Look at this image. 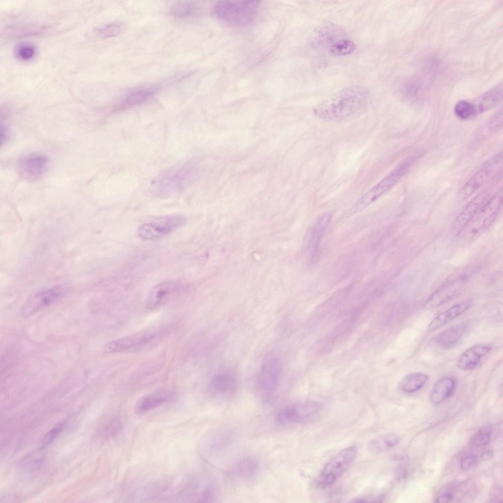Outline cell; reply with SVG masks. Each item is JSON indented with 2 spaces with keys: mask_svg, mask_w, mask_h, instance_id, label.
Listing matches in <instances>:
<instances>
[{
  "mask_svg": "<svg viewBox=\"0 0 503 503\" xmlns=\"http://www.w3.org/2000/svg\"><path fill=\"white\" fill-rule=\"evenodd\" d=\"M454 112L461 120L469 119L476 115L472 102L466 100L459 101L456 104Z\"/></svg>",
  "mask_w": 503,
  "mask_h": 503,
  "instance_id": "obj_34",
  "label": "cell"
},
{
  "mask_svg": "<svg viewBox=\"0 0 503 503\" xmlns=\"http://www.w3.org/2000/svg\"><path fill=\"white\" fill-rule=\"evenodd\" d=\"M231 438V434L228 430H218L212 436L210 440V447L214 450L223 448L229 443Z\"/></svg>",
  "mask_w": 503,
  "mask_h": 503,
  "instance_id": "obj_35",
  "label": "cell"
},
{
  "mask_svg": "<svg viewBox=\"0 0 503 503\" xmlns=\"http://www.w3.org/2000/svg\"><path fill=\"white\" fill-rule=\"evenodd\" d=\"M493 456V451L491 449H486L481 452L479 458L481 461H485L491 459Z\"/></svg>",
  "mask_w": 503,
  "mask_h": 503,
  "instance_id": "obj_41",
  "label": "cell"
},
{
  "mask_svg": "<svg viewBox=\"0 0 503 503\" xmlns=\"http://www.w3.org/2000/svg\"><path fill=\"white\" fill-rule=\"evenodd\" d=\"M171 393L167 390H162L147 395L140 401L138 406L139 413H144L153 409L168 401Z\"/></svg>",
  "mask_w": 503,
  "mask_h": 503,
  "instance_id": "obj_28",
  "label": "cell"
},
{
  "mask_svg": "<svg viewBox=\"0 0 503 503\" xmlns=\"http://www.w3.org/2000/svg\"><path fill=\"white\" fill-rule=\"evenodd\" d=\"M36 49L34 44L28 42H22L14 47V53L16 57L22 61H28L36 54Z\"/></svg>",
  "mask_w": 503,
  "mask_h": 503,
  "instance_id": "obj_31",
  "label": "cell"
},
{
  "mask_svg": "<svg viewBox=\"0 0 503 503\" xmlns=\"http://www.w3.org/2000/svg\"><path fill=\"white\" fill-rule=\"evenodd\" d=\"M332 218V213L329 212L319 214L307 231L304 249L306 258L310 263L316 262L319 257L321 243Z\"/></svg>",
  "mask_w": 503,
  "mask_h": 503,
  "instance_id": "obj_7",
  "label": "cell"
},
{
  "mask_svg": "<svg viewBox=\"0 0 503 503\" xmlns=\"http://www.w3.org/2000/svg\"><path fill=\"white\" fill-rule=\"evenodd\" d=\"M166 328L147 329L106 343L103 351L112 354L125 352L147 344L166 333Z\"/></svg>",
  "mask_w": 503,
  "mask_h": 503,
  "instance_id": "obj_8",
  "label": "cell"
},
{
  "mask_svg": "<svg viewBox=\"0 0 503 503\" xmlns=\"http://www.w3.org/2000/svg\"><path fill=\"white\" fill-rule=\"evenodd\" d=\"M502 153L491 157L481 168L470 178L459 191V200H466L477 191L499 169L502 164Z\"/></svg>",
  "mask_w": 503,
  "mask_h": 503,
  "instance_id": "obj_12",
  "label": "cell"
},
{
  "mask_svg": "<svg viewBox=\"0 0 503 503\" xmlns=\"http://www.w3.org/2000/svg\"><path fill=\"white\" fill-rule=\"evenodd\" d=\"M279 360L275 358L266 360L262 364L259 375V384L266 394L273 392L278 387L280 374Z\"/></svg>",
  "mask_w": 503,
  "mask_h": 503,
  "instance_id": "obj_17",
  "label": "cell"
},
{
  "mask_svg": "<svg viewBox=\"0 0 503 503\" xmlns=\"http://www.w3.org/2000/svg\"><path fill=\"white\" fill-rule=\"evenodd\" d=\"M459 286L460 281L455 280L447 282L432 295L427 301V306L430 307H434L445 303L456 293Z\"/></svg>",
  "mask_w": 503,
  "mask_h": 503,
  "instance_id": "obj_27",
  "label": "cell"
},
{
  "mask_svg": "<svg viewBox=\"0 0 503 503\" xmlns=\"http://www.w3.org/2000/svg\"><path fill=\"white\" fill-rule=\"evenodd\" d=\"M237 378L234 373L230 371H222L212 378L210 389L211 392L219 396H225L235 391Z\"/></svg>",
  "mask_w": 503,
  "mask_h": 503,
  "instance_id": "obj_19",
  "label": "cell"
},
{
  "mask_svg": "<svg viewBox=\"0 0 503 503\" xmlns=\"http://www.w3.org/2000/svg\"><path fill=\"white\" fill-rule=\"evenodd\" d=\"M429 379L424 373L415 372L405 376L400 383L401 390L406 393H412L421 389Z\"/></svg>",
  "mask_w": 503,
  "mask_h": 503,
  "instance_id": "obj_29",
  "label": "cell"
},
{
  "mask_svg": "<svg viewBox=\"0 0 503 503\" xmlns=\"http://www.w3.org/2000/svg\"><path fill=\"white\" fill-rule=\"evenodd\" d=\"M400 437L396 434L387 433L371 440L367 445L368 450L373 453H380L394 448L399 443Z\"/></svg>",
  "mask_w": 503,
  "mask_h": 503,
  "instance_id": "obj_26",
  "label": "cell"
},
{
  "mask_svg": "<svg viewBox=\"0 0 503 503\" xmlns=\"http://www.w3.org/2000/svg\"><path fill=\"white\" fill-rule=\"evenodd\" d=\"M418 159L417 156L408 157L387 176L364 193L354 203L351 212L358 213L380 198L393 188L407 173Z\"/></svg>",
  "mask_w": 503,
  "mask_h": 503,
  "instance_id": "obj_4",
  "label": "cell"
},
{
  "mask_svg": "<svg viewBox=\"0 0 503 503\" xmlns=\"http://www.w3.org/2000/svg\"><path fill=\"white\" fill-rule=\"evenodd\" d=\"M186 222V218L181 215L161 216L140 225L138 230V235L144 240L156 239L169 233Z\"/></svg>",
  "mask_w": 503,
  "mask_h": 503,
  "instance_id": "obj_10",
  "label": "cell"
},
{
  "mask_svg": "<svg viewBox=\"0 0 503 503\" xmlns=\"http://www.w3.org/2000/svg\"><path fill=\"white\" fill-rule=\"evenodd\" d=\"M492 350L486 344H477L465 351L459 357L457 366L464 371H471L478 367Z\"/></svg>",
  "mask_w": 503,
  "mask_h": 503,
  "instance_id": "obj_18",
  "label": "cell"
},
{
  "mask_svg": "<svg viewBox=\"0 0 503 503\" xmlns=\"http://www.w3.org/2000/svg\"><path fill=\"white\" fill-rule=\"evenodd\" d=\"M120 27L115 24H109L98 30V32L103 37H110L116 36L120 33Z\"/></svg>",
  "mask_w": 503,
  "mask_h": 503,
  "instance_id": "obj_38",
  "label": "cell"
},
{
  "mask_svg": "<svg viewBox=\"0 0 503 503\" xmlns=\"http://www.w3.org/2000/svg\"><path fill=\"white\" fill-rule=\"evenodd\" d=\"M158 90V87L156 86L137 88L126 96L121 102V107L127 108L140 105L151 98Z\"/></svg>",
  "mask_w": 503,
  "mask_h": 503,
  "instance_id": "obj_25",
  "label": "cell"
},
{
  "mask_svg": "<svg viewBox=\"0 0 503 503\" xmlns=\"http://www.w3.org/2000/svg\"><path fill=\"white\" fill-rule=\"evenodd\" d=\"M357 453L356 446L352 445L335 455L320 471L316 478L317 485L325 488L335 482L351 465Z\"/></svg>",
  "mask_w": 503,
  "mask_h": 503,
  "instance_id": "obj_5",
  "label": "cell"
},
{
  "mask_svg": "<svg viewBox=\"0 0 503 503\" xmlns=\"http://www.w3.org/2000/svg\"><path fill=\"white\" fill-rule=\"evenodd\" d=\"M316 402L297 403L285 407L276 415V421L282 425L301 424L315 419L321 412Z\"/></svg>",
  "mask_w": 503,
  "mask_h": 503,
  "instance_id": "obj_9",
  "label": "cell"
},
{
  "mask_svg": "<svg viewBox=\"0 0 503 503\" xmlns=\"http://www.w3.org/2000/svg\"><path fill=\"white\" fill-rule=\"evenodd\" d=\"M466 330L467 326L464 323L452 326L439 333L435 337V342L442 348H452L459 343Z\"/></svg>",
  "mask_w": 503,
  "mask_h": 503,
  "instance_id": "obj_22",
  "label": "cell"
},
{
  "mask_svg": "<svg viewBox=\"0 0 503 503\" xmlns=\"http://www.w3.org/2000/svg\"><path fill=\"white\" fill-rule=\"evenodd\" d=\"M259 469L258 461L252 457H245L234 463L230 468V474L240 479H249L254 477Z\"/></svg>",
  "mask_w": 503,
  "mask_h": 503,
  "instance_id": "obj_23",
  "label": "cell"
},
{
  "mask_svg": "<svg viewBox=\"0 0 503 503\" xmlns=\"http://www.w3.org/2000/svg\"><path fill=\"white\" fill-rule=\"evenodd\" d=\"M355 48L356 45L354 42L346 38L337 42L332 46L328 51L333 56H340L351 54Z\"/></svg>",
  "mask_w": 503,
  "mask_h": 503,
  "instance_id": "obj_33",
  "label": "cell"
},
{
  "mask_svg": "<svg viewBox=\"0 0 503 503\" xmlns=\"http://www.w3.org/2000/svg\"><path fill=\"white\" fill-rule=\"evenodd\" d=\"M259 6V1H220L214 5L213 11L216 17L224 22L233 26L243 27L254 22Z\"/></svg>",
  "mask_w": 503,
  "mask_h": 503,
  "instance_id": "obj_3",
  "label": "cell"
},
{
  "mask_svg": "<svg viewBox=\"0 0 503 503\" xmlns=\"http://www.w3.org/2000/svg\"><path fill=\"white\" fill-rule=\"evenodd\" d=\"M492 433V429L489 427L480 428L471 437L469 444L475 447L485 446L490 442Z\"/></svg>",
  "mask_w": 503,
  "mask_h": 503,
  "instance_id": "obj_32",
  "label": "cell"
},
{
  "mask_svg": "<svg viewBox=\"0 0 503 503\" xmlns=\"http://www.w3.org/2000/svg\"><path fill=\"white\" fill-rule=\"evenodd\" d=\"M198 170L197 164L195 160L175 166L163 172L152 181V192L159 197L177 194L195 179Z\"/></svg>",
  "mask_w": 503,
  "mask_h": 503,
  "instance_id": "obj_2",
  "label": "cell"
},
{
  "mask_svg": "<svg viewBox=\"0 0 503 503\" xmlns=\"http://www.w3.org/2000/svg\"><path fill=\"white\" fill-rule=\"evenodd\" d=\"M471 304V300H466L453 305L433 319L428 326V330L433 331L446 325L467 311Z\"/></svg>",
  "mask_w": 503,
  "mask_h": 503,
  "instance_id": "obj_21",
  "label": "cell"
},
{
  "mask_svg": "<svg viewBox=\"0 0 503 503\" xmlns=\"http://www.w3.org/2000/svg\"><path fill=\"white\" fill-rule=\"evenodd\" d=\"M49 165V159L40 153H30L19 158L16 163V169L20 177L28 182H34L46 173Z\"/></svg>",
  "mask_w": 503,
  "mask_h": 503,
  "instance_id": "obj_14",
  "label": "cell"
},
{
  "mask_svg": "<svg viewBox=\"0 0 503 503\" xmlns=\"http://www.w3.org/2000/svg\"><path fill=\"white\" fill-rule=\"evenodd\" d=\"M69 290L67 284H61L40 290L32 294L22 307L21 314L28 317L61 300Z\"/></svg>",
  "mask_w": 503,
  "mask_h": 503,
  "instance_id": "obj_11",
  "label": "cell"
},
{
  "mask_svg": "<svg viewBox=\"0 0 503 503\" xmlns=\"http://www.w3.org/2000/svg\"><path fill=\"white\" fill-rule=\"evenodd\" d=\"M503 84H498L471 102L476 115L488 111L497 106L502 100Z\"/></svg>",
  "mask_w": 503,
  "mask_h": 503,
  "instance_id": "obj_20",
  "label": "cell"
},
{
  "mask_svg": "<svg viewBox=\"0 0 503 503\" xmlns=\"http://www.w3.org/2000/svg\"><path fill=\"white\" fill-rule=\"evenodd\" d=\"M477 462V458L475 454L472 453H466L460 459V467L463 471L467 472L472 469Z\"/></svg>",
  "mask_w": 503,
  "mask_h": 503,
  "instance_id": "obj_36",
  "label": "cell"
},
{
  "mask_svg": "<svg viewBox=\"0 0 503 503\" xmlns=\"http://www.w3.org/2000/svg\"><path fill=\"white\" fill-rule=\"evenodd\" d=\"M62 425V423H59L47 433L41 442L42 447L48 446L56 438L61 432Z\"/></svg>",
  "mask_w": 503,
  "mask_h": 503,
  "instance_id": "obj_37",
  "label": "cell"
},
{
  "mask_svg": "<svg viewBox=\"0 0 503 503\" xmlns=\"http://www.w3.org/2000/svg\"><path fill=\"white\" fill-rule=\"evenodd\" d=\"M456 387L455 380L451 377H445L438 380L431 391L430 399L431 403L438 405L447 398L454 392Z\"/></svg>",
  "mask_w": 503,
  "mask_h": 503,
  "instance_id": "obj_24",
  "label": "cell"
},
{
  "mask_svg": "<svg viewBox=\"0 0 503 503\" xmlns=\"http://www.w3.org/2000/svg\"><path fill=\"white\" fill-rule=\"evenodd\" d=\"M368 88L362 85L343 88L332 94L313 109L319 118L329 121L347 119L361 112L367 105Z\"/></svg>",
  "mask_w": 503,
  "mask_h": 503,
  "instance_id": "obj_1",
  "label": "cell"
},
{
  "mask_svg": "<svg viewBox=\"0 0 503 503\" xmlns=\"http://www.w3.org/2000/svg\"><path fill=\"white\" fill-rule=\"evenodd\" d=\"M347 38L344 30L338 25L326 22L316 28L309 34L308 44L317 50L329 49L337 42Z\"/></svg>",
  "mask_w": 503,
  "mask_h": 503,
  "instance_id": "obj_13",
  "label": "cell"
},
{
  "mask_svg": "<svg viewBox=\"0 0 503 503\" xmlns=\"http://www.w3.org/2000/svg\"><path fill=\"white\" fill-rule=\"evenodd\" d=\"M185 286L179 281H166L158 283L150 291L146 307L154 309L165 305L184 290Z\"/></svg>",
  "mask_w": 503,
  "mask_h": 503,
  "instance_id": "obj_15",
  "label": "cell"
},
{
  "mask_svg": "<svg viewBox=\"0 0 503 503\" xmlns=\"http://www.w3.org/2000/svg\"><path fill=\"white\" fill-rule=\"evenodd\" d=\"M503 199L501 188L489 199L465 227L468 238L470 240L474 239L490 227L502 210Z\"/></svg>",
  "mask_w": 503,
  "mask_h": 503,
  "instance_id": "obj_6",
  "label": "cell"
},
{
  "mask_svg": "<svg viewBox=\"0 0 503 503\" xmlns=\"http://www.w3.org/2000/svg\"><path fill=\"white\" fill-rule=\"evenodd\" d=\"M454 496V490L451 488L446 489L437 496L435 499L436 503H447L451 501Z\"/></svg>",
  "mask_w": 503,
  "mask_h": 503,
  "instance_id": "obj_40",
  "label": "cell"
},
{
  "mask_svg": "<svg viewBox=\"0 0 503 503\" xmlns=\"http://www.w3.org/2000/svg\"><path fill=\"white\" fill-rule=\"evenodd\" d=\"M200 6L194 1H177L170 7L171 14L178 18H187L195 16L200 12Z\"/></svg>",
  "mask_w": 503,
  "mask_h": 503,
  "instance_id": "obj_30",
  "label": "cell"
},
{
  "mask_svg": "<svg viewBox=\"0 0 503 503\" xmlns=\"http://www.w3.org/2000/svg\"><path fill=\"white\" fill-rule=\"evenodd\" d=\"M385 499L384 494L366 495L356 498L350 502L352 503H381Z\"/></svg>",
  "mask_w": 503,
  "mask_h": 503,
  "instance_id": "obj_39",
  "label": "cell"
},
{
  "mask_svg": "<svg viewBox=\"0 0 503 503\" xmlns=\"http://www.w3.org/2000/svg\"><path fill=\"white\" fill-rule=\"evenodd\" d=\"M490 198V192L488 189L477 195L460 212L455 220L452 230L456 235L459 234Z\"/></svg>",
  "mask_w": 503,
  "mask_h": 503,
  "instance_id": "obj_16",
  "label": "cell"
}]
</instances>
